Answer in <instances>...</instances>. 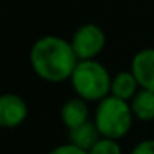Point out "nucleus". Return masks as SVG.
<instances>
[{"label": "nucleus", "instance_id": "13", "mask_svg": "<svg viewBox=\"0 0 154 154\" xmlns=\"http://www.w3.org/2000/svg\"><path fill=\"white\" fill-rule=\"evenodd\" d=\"M48 154H88V152L76 146H73L71 143H68V144H60V146L53 147Z\"/></svg>", "mask_w": 154, "mask_h": 154}, {"label": "nucleus", "instance_id": "1", "mask_svg": "<svg viewBox=\"0 0 154 154\" xmlns=\"http://www.w3.org/2000/svg\"><path fill=\"white\" fill-rule=\"evenodd\" d=\"M78 61L71 43L58 35L40 37L30 48L32 70L40 80L48 83L70 80Z\"/></svg>", "mask_w": 154, "mask_h": 154}, {"label": "nucleus", "instance_id": "11", "mask_svg": "<svg viewBox=\"0 0 154 154\" xmlns=\"http://www.w3.org/2000/svg\"><path fill=\"white\" fill-rule=\"evenodd\" d=\"M88 154H123L119 143L116 139H108V137H101L90 151Z\"/></svg>", "mask_w": 154, "mask_h": 154}, {"label": "nucleus", "instance_id": "12", "mask_svg": "<svg viewBox=\"0 0 154 154\" xmlns=\"http://www.w3.org/2000/svg\"><path fill=\"white\" fill-rule=\"evenodd\" d=\"M129 154H154V139L139 141V143L131 149Z\"/></svg>", "mask_w": 154, "mask_h": 154}, {"label": "nucleus", "instance_id": "9", "mask_svg": "<svg viewBox=\"0 0 154 154\" xmlns=\"http://www.w3.org/2000/svg\"><path fill=\"white\" fill-rule=\"evenodd\" d=\"M68 136H70V143L73 146L80 147V149L86 151V152L103 137L100 134V131H98L94 121H91V119L88 123L81 124V126L75 128V129H70L68 131Z\"/></svg>", "mask_w": 154, "mask_h": 154}, {"label": "nucleus", "instance_id": "6", "mask_svg": "<svg viewBox=\"0 0 154 154\" xmlns=\"http://www.w3.org/2000/svg\"><path fill=\"white\" fill-rule=\"evenodd\" d=\"M131 71L141 90L154 91V48H143L131 60Z\"/></svg>", "mask_w": 154, "mask_h": 154}, {"label": "nucleus", "instance_id": "4", "mask_svg": "<svg viewBox=\"0 0 154 154\" xmlns=\"http://www.w3.org/2000/svg\"><path fill=\"white\" fill-rule=\"evenodd\" d=\"M78 60H96L106 47V33L96 23H85L75 30L70 40Z\"/></svg>", "mask_w": 154, "mask_h": 154}, {"label": "nucleus", "instance_id": "3", "mask_svg": "<svg viewBox=\"0 0 154 154\" xmlns=\"http://www.w3.org/2000/svg\"><path fill=\"white\" fill-rule=\"evenodd\" d=\"M134 114L131 104L116 96H106L98 103L94 109L93 121L103 137L108 139H121L133 128Z\"/></svg>", "mask_w": 154, "mask_h": 154}, {"label": "nucleus", "instance_id": "7", "mask_svg": "<svg viewBox=\"0 0 154 154\" xmlns=\"http://www.w3.org/2000/svg\"><path fill=\"white\" fill-rule=\"evenodd\" d=\"M60 118L63 126L68 131L75 129V128L81 126V124L90 121V108H88V101L81 100L80 96H75L66 100L61 104L60 109Z\"/></svg>", "mask_w": 154, "mask_h": 154}, {"label": "nucleus", "instance_id": "10", "mask_svg": "<svg viewBox=\"0 0 154 154\" xmlns=\"http://www.w3.org/2000/svg\"><path fill=\"white\" fill-rule=\"evenodd\" d=\"M129 104L136 119L144 123L154 119V91L139 90L136 96L129 101Z\"/></svg>", "mask_w": 154, "mask_h": 154}, {"label": "nucleus", "instance_id": "5", "mask_svg": "<svg viewBox=\"0 0 154 154\" xmlns=\"http://www.w3.org/2000/svg\"><path fill=\"white\" fill-rule=\"evenodd\" d=\"M28 118V104L15 93L0 96V126L4 129H15L22 126Z\"/></svg>", "mask_w": 154, "mask_h": 154}, {"label": "nucleus", "instance_id": "2", "mask_svg": "<svg viewBox=\"0 0 154 154\" xmlns=\"http://www.w3.org/2000/svg\"><path fill=\"white\" fill-rule=\"evenodd\" d=\"M111 80L113 76L103 63L98 60L78 61L70 83L76 96L88 103H100L111 94Z\"/></svg>", "mask_w": 154, "mask_h": 154}, {"label": "nucleus", "instance_id": "8", "mask_svg": "<svg viewBox=\"0 0 154 154\" xmlns=\"http://www.w3.org/2000/svg\"><path fill=\"white\" fill-rule=\"evenodd\" d=\"M139 83L134 78L133 71H119L111 80V96H116L129 103L139 91Z\"/></svg>", "mask_w": 154, "mask_h": 154}]
</instances>
